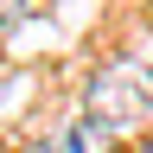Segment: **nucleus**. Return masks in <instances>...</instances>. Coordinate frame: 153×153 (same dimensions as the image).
<instances>
[{"mask_svg":"<svg viewBox=\"0 0 153 153\" xmlns=\"http://www.w3.org/2000/svg\"><path fill=\"white\" fill-rule=\"evenodd\" d=\"M153 115V64L115 57L89 76V121L96 128H140Z\"/></svg>","mask_w":153,"mask_h":153,"instance_id":"f257e3e1","label":"nucleus"},{"mask_svg":"<svg viewBox=\"0 0 153 153\" xmlns=\"http://www.w3.org/2000/svg\"><path fill=\"white\" fill-rule=\"evenodd\" d=\"M26 7H32V0H0V26H13V19L26 13Z\"/></svg>","mask_w":153,"mask_h":153,"instance_id":"f03ea898","label":"nucleus"},{"mask_svg":"<svg viewBox=\"0 0 153 153\" xmlns=\"http://www.w3.org/2000/svg\"><path fill=\"white\" fill-rule=\"evenodd\" d=\"M140 153H153V134H147V140H140Z\"/></svg>","mask_w":153,"mask_h":153,"instance_id":"7ed1b4c3","label":"nucleus"}]
</instances>
